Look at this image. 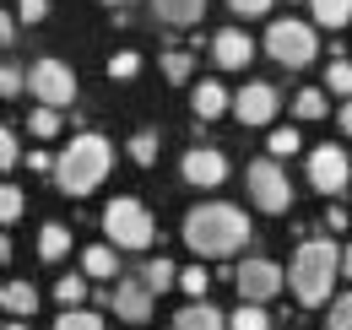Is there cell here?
I'll return each instance as SVG.
<instances>
[{"label": "cell", "mask_w": 352, "mask_h": 330, "mask_svg": "<svg viewBox=\"0 0 352 330\" xmlns=\"http://www.w3.org/2000/svg\"><path fill=\"white\" fill-rule=\"evenodd\" d=\"M250 239V217L228 201H201L184 211V244L195 249V260H228Z\"/></svg>", "instance_id": "6da1fadb"}, {"label": "cell", "mask_w": 352, "mask_h": 330, "mask_svg": "<svg viewBox=\"0 0 352 330\" xmlns=\"http://www.w3.org/2000/svg\"><path fill=\"white\" fill-rule=\"evenodd\" d=\"M109 163H114V146H109L98 130L71 135V146H60V163H54V184H60V195H92V190L103 184Z\"/></svg>", "instance_id": "7a4b0ae2"}, {"label": "cell", "mask_w": 352, "mask_h": 330, "mask_svg": "<svg viewBox=\"0 0 352 330\" xmlns=\"http://www.w3.org/2000/svg\"><path fill=\"white\" fill-rule=\"evenodd\" d=\"M342 276V249L331 244V239H309L298 244L293 254V271H287V287L293 298L304 303V309H320V303H331V282Z\"/></svg>", "instance_id": "3957f363"}, {"label": "cell", "mask_w": 352, "mask_h": 330, "mask_svg": "<svg viewBox=\"0 0 352 330\" xmlns=\"http://www.w3.org/2000/svg\"><path fill=\"white\" fill-rule=\"evenodd\" d=\"M314 28L298 22V16H276L271 28H265V54L276 60V65H287V71H304L309 60H314Z\"/></svg>", "instance_id": "277c9868"}, {"label": "cell", "mask_w": 352, "mask_h": 330, "mask_svg": "<svg viewBox=\"0 0 352 330\" xmlns=\"http://www.w3.org/2000/svg\"><path fill=\"white\" fill-rule=\"evenodd\" d=\"M103 233L120 249H146L157 239V222H152V211L141 206V201H109L103 206Z\"/></svg>", "instance_id": "5b68a950"}, {"label": "cell", "mask_w": 352, "mask_h": 330, "mask_svg": "<svg viewBox=\"0 0 352 330\" xmlns=\"http://www.w3.org/2000/svg\"><path fill=\"white\" fill-rule=\"evenodd\" d=\"M244 184H250V201L271 217H282V211L293 206V184H287V173H282V157H261V163L244 168Z\"/></svg>", "instance_id": "8992f818"}, {"label": "cell", "mask_w": 352, "mask_h": 330, "mask_svg": "<svg viewBox=\"0 0 352 330\" xmlns=\"http://www.w3.org/2000/svg\"><path fill=\"white\" fill-rule=\"evenodd\" d=\"M28 76H33V98L38 103H54V109H71L76 103V71L65 60H38Z\"/></svg>", "instance_id": "52a82bcc"}, {"label": "cell", "mask_w": 352, "mask_h": 330, "mask_svg": "<svg viewBox=\"0 0 352 330\" xmlns=\"http://www.w3.org/2000/svg\"><path fill=\"white\" fill-rule=\"evenodd\" d=\"M309 184H314L320 195H331V201H336V195L352 184L347 152H342V146H314V152H309Z\"/></svg>", "instance_id": "ba28073f"}, {"label": "cell", "mask_w": 352, "mask_h": 330, "mask_svg": "<svg viewBox=\"0 0 352 330\" xmlns=\"http://www.w3.org/2000/svg\"><path fill=\"white\" fill-rule=\"evenodd\" d=\"M233 282H239V298H250V303H271L276 292L287 287V271H282L276 260H244V265L233 271Z\"/></svg>", "instance_id": "9c48e42d"}, {"label": "cell", "mask_w": 352, "mask_h": 330, "mask_svg": "<svg viewBox=\"0 0 352 330\" xmlns=\"http://www.w3.org/2000/svg\"><path fill=\"white\" fill-rule=\"evenodd\" d=\"M152 282L146 276H125V282H114L109 292V303H114V320H125V325H141V320H152Z\"/></svg>", "instance_id": "30bf717a"}, {"label": "cell", "mask_w": 352, "mask_h": 330, "mask_svg": "<svg viewBox=\"0 0 352 330\" xmlns=\"http://www.w3.org/2000/svg\"><path fill=\"white\" fill-rule=\"evenodd\" d=\"M276 109H282V98H276V87H271V82H250L239 98H233L239 124H271V120H276Z\"/></svg>", "instance_id": "8fae6325"}, {"label": "cell", "mask_w": 352, "mask_h": 330, "mask_svg": "<svg viewBox=\"0 0 352 330\" xmlns=\"http://www.w3.org/2000/svg\"><path fill=\"white\" fill-rule=\"evenodd\" d=\"M179 168H184V179H190L195 190H217L222 179H228V157H222L217 146H190Z\"/></svg>", "instance_id": "7c38bea8"}, {"label": "cell", "mask_w": 352, "mask_h": 330, "mask_svg": "<svg viewBox=\"0 0 352 330\" xmlns=\"http://www.w3.org/2000/svg\"><path fill=\"white\" fill-rule=\"evenodd\" d=\"M250 54H255V43L244 28H222L217 38H212V60H217L222 71H244L250 65Z\"/></svg>", "instance_id": "4fadbf2b"}, {"label": "cell", "mask_w": 352, "mask_h": 330, "mask_svg": "<svg viewBox=\"0 0 352 330\" xmlns=\"http://www.w3.org/2000/svg\"><path fill=\"white\" fill-rule=\"evenodd\" d=\"M190 109H195V120L206 124V120H222V114L233 109V98L222 92V82H201V87H195V98H190Z\"/></svg>", "instance_id": "5bb4252c"}, {"label": "cell", "mask_w": 352, "mask_h": 330, "mask_svg": "<svg viewBox=\"0 0 352 330\" xmlns=\"http://www.w3.org/2000/svg\"><path fill=\"white\" fill-rule=\"evenodd\" d=\"M174 330H228V314H217L206 298H195L190 309H179V314H174Z\"/></svg>", "instance_id": "9a60e30c"}, {"label": "cell", "mask_w": 352, "mask_h": 330, "mask_svg": "<svg viewBox=\"0 0 352 330\" xmlns=\"http://www.w3.org/2000/svg\"><path fill=\"white\" fill-rule=\"evenodd\" d=\"M201 11H206V0H152V16H163V22H174V28L201 22Z\"/></svg>", "instance_id": "2e32d148"}, {"label": "cell", "mask_w": 352, "mask_h": 330, "mask_svg": "<svg viewBox=\"0 0 352 330\" xmlns=\"http://www.w3.org/2000/svg\"><path fill=\"white\" fill-rule=\"evenodd\" d=\"M65 249H71V228L65 222H44L38 228V260L54 265V260H65Z\"/></svg>", "instance_id": "e0dca14e"}, {"label": "cell", "mask_w": 352, "mask_h": 330, "mask_svg": "<svg viewBox=\"0 0 352 330\" xmlns=\"http://www.w3.org/2000/svg\"><path fill=\"white\" fill-rule=\"evenodd\" d=\"M0 303H6V314H11V320H28V314L38 309V292H33V282H6Z\"/></svg>", "instance_id": "ac0fdd59"}, {"label": "cell", "mask_w": 352, "mask_h": 330, "mask_svg": "<svg viewBox=\"0 0 352 330\" xmlns=\"http://www.w3.org/2000/svg\"><path fill=\"white\" fill-rule=\"evenodd\" d=\"M120 244H92L87 254H82V271L87 276H120V254H114Z\"/></svg>", "instance_id": "d6986e66"}, {"label": "cell", "mask_w": 352, "mask_h": 330, "mask_svg": "<svg viewBox=\"0 0 352 330\" xmlns=\"http://www.w3.org/2000/svg\"><path fill=\"white\" fill-rule=\"evenodd\" d=\"M309 11H314L320 28H347L352 22V0H309Z\"/></svg>", "instance_id": "ffe728a7"}, {"label": "cell", "mask_w": 352, "mask_h": 330, "mask_svg": "<svg viewBox=\"0 0 352 330\" xmlns=\"http://www.w3.org/2000/svg\"><path fill=\"white\" fill-rule=\"evenodd\" d=\"M228 330H271V320H265V309H261V303L239 298V309L228 314Z\"/></svg>", "instance_id": "44dd1931"}, {"label": "cell", "mask_w": 352, "mask_h": 330, "mask_svg": "<svg viewBox=\"0 0 352 330\" xmlns=\"http://www.w3.org/2000/svg\"><path fill=\"white\" fill-rule=\"evenodd\" d=\"M28 130H33L38 141H54V135H60V109H54V103H38V109L28 114Z\"/></svg>", "instance_id": "7402d4cb"}, {"label": "cell", "mask_w": 352, "mask_h": 330, "mask_svg": "<svg viewBox=\"0 0 352 330\" xmlns=\"http://www.w3.org/2000/svg\"><path fill=\"white\" fill-rule=\"evenodd\" d=\"M141 276L152 282V292H168V287H179V265H174V260H163V254H157V260H152V265H146Z\"/></svg>", "instance_id": "603a6c76"}, {"label": "cell", "mask_w": 352, "mask_h": 330, "mask_svg": "<svg viewBox=\"0 0 352 330\" xmlns=\"http://www.w3.org/2000/svg\"><path fill=\"white\" fill-rule=\"evenodd\" d=\"M131 163L135 168L157 163V130H135V135H131Z\"/></svg>", "instance_id": "cb8c5ba5"}, {"label": "cell", "mask_w": 352, "mask_h": 330, "mask_svg": "<svg viewBox=\"0 0 352 330\" xmlns=\"http://www.w3.org/2000/svg\"><path fill=\"white\" fill-rule=\"evenodd\" d=\"M163 76H168L174 87H184L190 76H195V60H190L184 49H168V54H163Z\"/></svg>", "instance_id": "d4e9b609"}, {"label": "cell", "mask_w": 352, "mask_h": 330, "mask_svg": "<svg viewBox=\"0 0 352 330\" xmlns=\"http://www.w3.org/2000/svg\"><path fill=\"white\" fill-rule=\"evenodd\" d=\"M109 76H114V82L141 76V54H135V49H114V54H109Z\"/></svg>", "instance_id": "484cf974"}, {"label": "cell", "mask_w": 352, "mask_h": 330, "mask_svg": "<svg viewBox=\"0 0 352 330\" xmlns=\"http://www.w3.org/2000/svg\"><path fill=\"white\" fill-rule=\"evenodd\" d=\"M293 114H298V120H325V92H320V87H304V92L293 98Z\"/></svg>", "instance_id": "4316f807"}, {"label": "cell", "mask_w": 352, "mask_h": 330, "mask_svg": "<svg viewBox=\"0 0 352 330\" xmlns=\"http://www.w3.org/2000/svg\"><path fill=\"white\" fill-rule=\"evenodd\" d=\"M54 298H60V309H76V303L87 298V271H82V276H60V282H54Z\"/></svg>", "instance_id": "83f0119b"}, {"label": "cell", "mask_w": 352, "mask_h": 330, "mask_svg": "<svg viewBox=\"0 0 352 330\" xmlns=\"http://www.w3.org/2000/svg\"><path fill=\"white\" fill-rule=\"evenodd\" d=\"M325 87L336 92V98H352V65L342 54H331V71H325Z\"/></svg>", "instance_id": "f1b7e54d"}, {"label": "cell", "mask_w": 352, "mask_h": 330, "mask_svg": "<svg viewBox=\"0 0 352 330\" xmlns=\"http://www.w3.org/2000/svg\"><path fill=\"white\" fill-rule=\"evenodd\" d=\"M54 330H103V320H98L92 309H82V303H76V309H65V314L54 320Z\"/></svg>", "instance_id": "f546056e"}, {"label": "cell", "mask_w": 352, "mask_h": 330, "mask_svg": "<svg viewBox=\"0 0 352 330\" xmlns=\"http://www.w3.org/2000/svg\"><path fill=\"white\" fill-rule=\"evenodd\" d=\"M179 287L190 292V298H206V287H212V276H206V265H201V260H195V265H190V271H179Z\"/></svg>", "instance_id": "4dcf8cb0"}, {"label": "cell", "mask_w": 352, "mask_h": 330, "mask_svg": "<svg viewBox=\"0 0 352 330\" xmlns=\"http://www.w3.org/2000/svg\"><path fill=\"white\" fill-rule=\"evenodd\" d=\"M304 141H298V130H271V141H265V152L271 157H293Z\"/></svg>", "instance_id": "1f68e13d"}, {"label": "cell", "mask_w": 352, "mask_h": 330, "mask_svg": "<svg viewBox=\"0 0 352 330\" xmlns=\"http://www.w3.org/2000/svg\"><path fill=\"white\" fill-rule=\"evenodd\" d=\"M22 87H33V76H22V65H6L0 71V92L6 98H22Z\"/></svg>", "instance_id": "d6a6232c"}, {"label": "cell", "mask_w": 352, "mask_h": 330, "mask_svg": "<svg viewBox=\"0 0 352 330\" xmlns=\"http://www.w3.org/2000/svg\"><path fill=\"white\" fill-rule=\"evenodd\" d=\"M331 330H352V292L331 298Z\"/></svg>", "instance_id": "836d02e7"}, {"label": "cell", "mask_w": 352, "mask_h": 330, "mask_svg": "<svg viewBox=\"0 0 352 330\" xmlns=\"http://www.w3.org/2000/svg\"><path fill=\"white\" fill-rule=\"evenodd\" d=\"M0 217H6V222H16V217H22V190H16V184H6V190H0Z\"/></svg>", "instance_id": "e575fe53"}, {"label": "cell", "mask_w": 352, "mask_h": 330, "mask_svg": "<svg viewBox=\"0 0 352 330\" xmlns=\"http://www.w3.org/2000/svg\"><path fill=\"white\" fill-rule=\"evenodd\" d=\"M0 163H6V168L22 163V146H16V135H11V130H0Z\"/></svg>", "instance_id": "d590c367"}, {"label": "cell", "mask_w": 352, "mask_h": 330, "mask_svg": "<svg viewBox=\"0 0 352 330\" xmlns=\"http://www.w3.org/2000/svg\"><path fill=\"white\" fill-rule=\"evenodd\" d=\"M16 16H28V28L44 22V16H49V0H16Z\"/></svg>", "instance_id": "8d00e7d4"}, {"label": "cell", "mask_w": 352, "mask_h": 330, "mask_svg": "<svg viewBox=\"0 0 352 330\" xmlns=\"http://www.w3.org/2000/svg\"><path fill=\"white\" fill-rule=\"evenodd\" d=\"M233 6V16H265L271 11V0H228Z\"/></svg>", "instance_id": "74e56055"}, {"label": "cell", "mask_w": 352, "mask_h": 330, "mask_svg": "<svg viewBox=\"0 0 352 330\" xmlns=\"http://www.w3.org/2000/svg\"><path fill=\"white\" fill-rule=\"evenodd\" d=\"M54 163H60V157H49V152H28V168H33V173H54Z\"/></svg>", "instance_id": "f35d334b"}, {"label": "cell", "mask_w": 352, "mask_h": 330, "mask_svg": "<svg viewBox=\"0 0 352 330\" xmlns=\"http://www.w3.org/2000/svg\"><path fill=\"white\" fill-rule=\"evenodd\" d=\"M325 228H331V233H342V228H347V211L336 206V201H331V206H325Z\"/></svg>", "instance_id": "ab89813d"}, {"label": "cell", "mask_w": 352, "mask_h": 330, "mask_svg": "<svg viewBox=\"0 0 352 330\" xmlns=\"http://www.w3.org/2000/svg\"><path fill=\"white\" fill-rule=\"evenodd\" d=\"M342 276H347V282H352V244L342 249Z\"/></svg>", "instance_id": "60d3db41"}, {"label": "cell", "mask_w": 352, "mask_h": 330, "mask_svg": "<svg viewBox=\"0 0 352 330\" xmlns=\"http://www.w3.org/2000/svg\"><path fill=\"white\" fill-rule=\"evenodd\" d=\"M342 130H347V135H352V98H347V103H342Z\"/></svg>", "instance_id": "b9f144b4"}, {"label": "cell", "mask_w": 352, "mask_h": 330, "mask_svg": "<svg viewBox=\"0 0 352 330\" xmlns=\"http://www.w3.org/2000/svg\"><path fill=\"white\" fill-rule=\"evenodd\" d=\"M103 6H109V11H125V6H131V0H103Z\"/></svg>", "instance_id": "7bdbcfd3"}, {"label": "cell", "mask_w": 352, "mask_h": 330, "mask_svg": "<svg viewBox=\"0 0 352 330\" xmlns=\"http://www.w3.org/2000/svg\"><path fill=\"white\" fill-rule=\"evenodd\" d=\"M6 330H28V325H22V320H11V325H6Z\"/></svg>", "instance_id": "ee69618b"}]
</instances>
